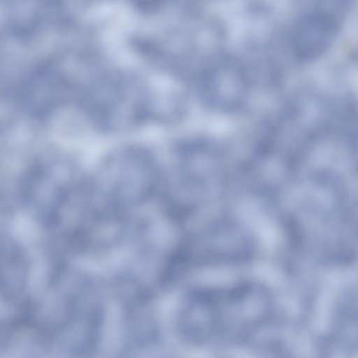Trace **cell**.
<instances>
[{
    "label": "cell",
    "instance_id": "cell-1",
    "mask_svg": "<svg viewBox=\"0 0 358 358\" xmlns=\"http://www.w3.org/2000/svg\"><path fill=\"white\" fill-rule=\"evenodd\" d=\"M161 176L152 154L128 147L106 157L88 182L96 197L120 204L151 196L161 185Z\"/></svg>",
    "mask_w": 358,
    "mask_h": 358
},
{
    "label": "cell",
    "instance_id": "cell-2",
    "mask_svg": "<svg viewBox=\"0 0 358 358\" xmlns=\"http://www.w3.org/2000/svg\"><path fill=\"white\" fill-rule=\"evenodd\" d=\"M227 180V156L217 143L204 138L180 143L168 180L169 192L188 199H204L221 189Z\"/></svg>",
    "mask_w": 358,
    "mask_h": 358
},
{
    "label": "cell",
    "instance_id": "cell-3",
    "mask_svg": "<svg viewBox=\"0 0 358 358\" xmlns=\"http://www.w3.org/2000/svg\"><path fill=\"white\" fill-rule=\"evenodd\" d=\"M250 80L245 68L238 61L222 58L203 77L199 93L210 108L223 113L239 110L247 103Z\"/></svg>",
    "mask_w": 358,
    "mask_h": 358
},
{
    "label": "cell",
    "instance_id": "cell-4",
    "mask_svg": "<svg viewBox=\"0 0 358 358\" xmlns=\"http://www.w3.org/2000/svg\"><path fill=\"white\" fill-rule=\"evenodd\" d=\"M339 20L332 12L313 10L301 17L289 36L290 50L299 62H308L321 55L335 40Z\"/></svg>",
    "mask_w": 358,
    "mask_h": 358
}]
</instances>
